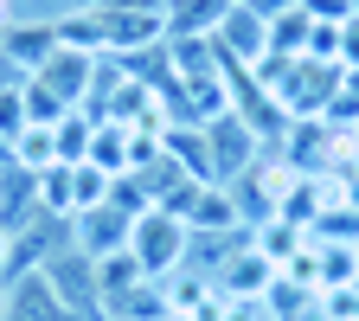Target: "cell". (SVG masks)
<instances>
[{
    "label": "cell",
    "instance_id": "cell-1",
    "mask_svg": "<svg viewBox=\"0 0 359 321\" xmlns=\"http://www.w3.org/2000/svg\"><path fill=\"white\" fill-rule=\"evenodd\" d=\"M45 283L58 289V302L77 315V321H109V302H103V283H97V263H90L77 244H58L45 257Z\"/></svg>",
    "mask_w": 359,
    "mask_h": 321
},
{
    "label": "cell",
    "instance_id": "cell-2",
    "mask_svg": "<svg viewBox=\"0 0 359 321\" xmlns=\"http://www.w3.org/2000/svg\"><path fill=\"white\" fill-rule=\"evenodd\" d=\"M128 251L142 257V270L154 283H167L180 263H187V251H193V232H187V218H173V212H142L135 218V238H128Z\"/></svg>",
    "mask_w": 359,
    "mask_h": 321
},
{
    "label": "cell",
    "instance_id": "cell-3",
    "mask_svg": "<svg viewBox=\"0 0 359 321\" xmlns=\"http://www.w3.org/2000/svg\"><path fill=\"white\" fill-rule=\"evenodd\" d=\"M212 45H218V58H224V65H244V71H250L257 58H269V20H263L257 7H244V0H238V7L218 20Z\"/></svg>",
    "mask_w": 359,
    "mask_h": 321
},
{
    "label": "cell",
    "instance_id": "cell-4",
    "mask_svg": "<svg viewBox=\"0 0 359 321\" xmlns=\"http://www.w3.org/2000/svg\"><path fill=\"white\" fill-rule=\"evenodd\" d=\"M128 238H135V218L116 212L109 199H103V206H90V212H71V244H77L90 263L109 257V251H128Z\"/></svg>",
    "mask_w": 359,
    "mask_h": 321
},
{
    "label": "cell",
    "instance_id": "cell-5",
    "mask_svg": "<svg viewBox=\"0 0 359 321\" xmlns=\"http://www.w3.org/2000/svg\"><path fill=\"white\" fill-rule=\"evenodd\" d=\"M0 52H7V65L20 71V77H32L45 58H52L58 52V20H7V26H0Z\"/></svg>",
    "mask_w": 359,
    "mask_h": 321
},
{
    "label": "cell",
    "instance_id": "cell-6",
    "mask_svg": "<svg viewBox=\"0 0 359 321\" xmlns=\"http://www.w3.org/2000/svg\"><path fill=\"white\" fill-rule=\"evenodd\" d=\"M187 232L193 238H244L250 218H244V206H238L231 187H199L193 193V212H187Z\"/></svg>",
    "mask_w": 359,
    "mask_h": 321
},
{
    "label": "cell",
    "instance_id": "cell-7",
    "mask_svg": "<svg viewBox=\"0 0 359 321\" xmlns=\"http://www.w3.org/2000/svg\"><path fill=\"white\" fill-rule=\"evenodd\" d=\"M90 77H97V58H90V52H71V45H58V52L32 71V84H45V90H52V97H58L65 110H83V97H90Z\"/></svg>",
    "mask_w": 359,
    "mask_h": 321
},
{
    "label": "cell",
    "instance_id": "cell-8",
    "mask_svg": "<svg viewBox=\"0 0 359 321\" xmlns=\"http://www.w3.org/2000/svg\"><path fill=\"white\" fill-rule=\"evenodd\" d=\"M212 283H218L224 296H263L269 283H276V263H269V257H263V251H257V244L244 238V244H238L231 257H224V263L212 270Z\"/></svg>",
    "mask_w": 359,
    "mask_h": 321
},
{
    "label": "cell",
    "instance_id": "cell-9",
    "mask_svg": "<svg viewBox=\"0 0 359 321\" xmlns=\"http://www.w3.org/2000/svg\"><path fill=\"white\" fill-rule=\"evenodd\" d=\"M0 321H77V315L58 302V289L45 283V270H32V277L7 283V315Z\"/></svg>",
    "mask_w": 359,
    "mask_h": 321
},
{
    "label": "cell",
    "instance_id": "cell-10",
    "mask_svg": "<svg viewBox=\"0 0 359 321\" xmlns=\"http://www.w3.org/2000/svg\"><path fill=\"white\" fill-rule=\"evenodd\" d=\"M231 7H238V0H167L161 26H167V39H212Z\"/></svg>",
    "mask_w": 359,
    "mask_h": 321
},
{
    "label": "cell",
    "instance_id": "cell-11",
    "mask_svg": "<svg viewBox=\"0 0 359 321\" xmlns=\"http://www.w3.org/2000/svg\"><path fill=\"white\" fill-rule=\"evenodd\" d=\"M90 161H97L103 173H128L135 167V129L128 122H97V135H90Z\"/></svg>",
    "mask_w": 359,
    "mask_h": 321
},
{
    "label": "cell",
    "instance_id": "cell-12",
    "mask_svg": "<svg viewBox=\"0 0 359 321\" xmlns=\"http://www.w3.org/2000/svg\"><path fill=\"white\" fill-rule=\"evenodd\" d=\"M97 283H103V302H122L128 289H142V283H154V277L142 270V257H135V251H109V257H97Z\"/></svg>",
    "mask_w": 359,
    "mask_h": 321
},
{
    "label": "cell",
    "instance_id": "cell-13",
    "mask_svg": "<svg viewBox=\"0 0 359 321\" xmlns=\"http://www.w3.org/2000/svg\"><path fill=\"white\" fill-rule=\"evenodd\" d=\"M7 161H13V167H26V173H45V167H58V142H52V129H26V135H13Z\"/></svg>",
    "mask_w": 359,
    "mask_h": 321
},
{
    "label": "cell",
    "instance_id": "cell-14",
    "mask_svg": "<svg viewBox=\"0 0 359 321\" xmlns=\"http://www.w3.org/2000/svg\"><path fill=\"white\" fill-rule=\"evenodd\" d=\"M109 180H116V173H103L97 161H71V212L103 206V199H109Z\"/></svg>",
    "mask_w": 359,
    "mask_h": 321
},
{
    "label": "cell",
    "instance_id": "cell-15",
    "mask_svg": "<svg viewBox=\"0 0 359 321\" xmlns=\"http://www.w3.org/2000/svg\"><path fill=\"white\" fill-rule=\"evenodd\" d=\"M90 135H97V116H90V110H71V116L52 129L58 161H90Z\"/></svg>",
    "mask_w": 359,
    "mask_h": 321
},
{
    "label": "cell",
    "instance_id": "cell-16",
    "mask_svg": "<svg viewBox=\"0 0 359 321\" xmlns=\"http://www.w3.org/2000/svg\"><path fill=\"white\" fill-rule=\"evenodd\" d=\"M39 206L58 212V218H71V161H58V167L39 173Z\"/></svg>",
    "mask_w": 359,
    "mask_h": 321
},
{
    "label": "cell",
    "instance_id": "cell-17",
    "mask_svg": "<svg viewBox=\"0 0 359 321\" xmlns=\"http://www.w3.org/2000/svg\"><path fill=\"white\" fill-rule=\"evenodd\" d=\"M32 122H26V90H20V77L13 84H0V142L13 148V135H26Z\"/></svg>",
    "mask_w": 359,
    "mask_h": 321
},
{
    "label": "cell",
    "instance_id": "cell-18",
    "mask_svg": "<svg viewBox=\"0 0 359 321\" xmlns=\"http://www.w3.org/2000/svg\"><path fill=\"white\" fill-rule=\"evenodd\" d=\"M218 321H269V308H263V296H224Z\"/></svg>",
    "mask_w": 359,
    "mask_h": 321
},
{
    "label": "cell",
    "instance_id": "cell-19",
    "mask_svg": "<svg viewBox=\"0 0 359 321\" xmlns=\"http://www.w3.org/2000/svg\"><path fill=\"white\" fill-rule=\"evenodd\" d=\"M340 71H359V7L340 20Z\"/></svg>",
    "mask_w": 359,
    "mask_h": 321
},
{
    "label": "cell",
    "instance_id": "cell-20",
    "mask_svg": "<svg viewBox=\"0 0 359 321\" xmlns=\"http://www.w3.org/2000/svg\"><path fill=\"white\" fill-rule=\"evenodd\" d=\"M97 7H122V13H161L167 0H97Z\"/></svg>",
    "mask_w": 359,
    "mask_h": 321
},
{
    "label": "cell",
    "instance_id": "cell-21",
    "mask_svg": "<svg viewBox=\"0 0 359 321\" xmlns=\"http://www.w3.org/2000/svg\"><path fill=\"white\" fill-rule=\"evenodd\" d=\"M7 251H13V238H7V225H0V270H7Z\"/></svg>",
    "mask_w": 359,
    "mask_h": 321
},
{
    "label": "cell",
    "instance_id": "cell-22",
    "mask_svg": "<svg viewBox=\"0 0 359 321\" xmlns=\"http://www.w3.org/2000/svg\"><path fill=\"white\" fill-rule=\"evenodd\" d=\"M13 77H20V71H13V65H7V52H0V84H13Z\"/></svg>",
    "mask_w": 359,
    "mask_h": 321
},
{
    "label": "cell",
    "instance_id": "cell-23",
    "mask_svg": "<svg viewBox=\"0 0 359 321\" xmlns=\"http://www.w3.org/2000/svg\"><path fill=\"white\" fill-rule=\"evenodd\" d=\"M7 20H13V0H0V26H7Z\"/></svg>",
    "mask_w": 359,
    "mask_h": 321
},
{
    "label": "cell",
    "instance_id": "cell-24",
    "mask_svg": "<svg viewBox=\"0 0 359 321\" xmlns=\"http://www.w3.org/2000/svg\"><path fill=\"white\" fill-rule=\"evenodd\" d=\"M0 315H7V283H0Z\"/></svg>",
    "mask_w": 359,
    "mask_h": 321
},
{
    "label": "cell",
    "instance_id": "cell-25",
    "mask_svg": "<svg viewBox=\"0 0 359 321\" xmlns=\"http://www.w3.org/2000/svg\"><path fill=\"white\" fill-rule=\"evenodd\" d=\"M167 321H199V315H167Z\"/></svg>",
    "mask_w": 359,
    "mask_h": 321
},
{
    "label": "cell",
    "instance_id": "cell-26",
    "mask_svg": "<svg viewBox=\"0 0 359 321\" xmlns=\"http://www.w3.org/2000/svg\"><path fill=\"white\" fill-rule=\"evenodd\" d=\"M353 257H359V244H353Z\"/></svg>",
    "mask_w": 359,
    "mask_h": 321
}]
</instances>
